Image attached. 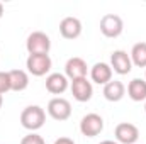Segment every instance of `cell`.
<instances>
[{"label":"cell","mask_w":146,"mask_h":144,"mask_svg":"<svg viewBox=\"0 0 146 144\" xmlns=\"http://www.w3.org/2000/svg\"><path fill=\"white\" fill-rule=\"evenodd\" d=\"M46 122V114L44 110L37 105H29L21 112V124L27 131H37L44 126Z\"/></svg>","instance_id":"cell-1"},{"label":"cell","mask_w":146,"mask_h":144,"mask_svg":"<svg viewBox=\"0 0 146 144\" xmlns=\"http://www.w3.org/2000/svg\"><path fill=\"white\" fill-rule=\"evenodd\" d=\"M26 48L29 54H48L51 49V41L44 32L36 31L33 34H29L27 41H26Z\"/></svg>","instance_id":"cell-2"},{"label":"cell","mask_w":146,"mask_h":144,"mask_svg":"<svg viewBox=\"0 0 146 144\" xmlns=\"http://www.w3.org/2000/svg\"><path fill=\"white\" fill-rule=\"evenodd\" d=\"M51 58L49 54H29L26 61L27 71L34 76H44L46 73L51 70Z\"/></svg>","instance_id":"cell-3"},{"label":"cell","mask_w":146,"mask_h":144,"mask_svg":"<svg viewBox=\"0 0 146 144\" xmlns=\"http://www.w3.org/2000/svg\"><path fill=\"white\" fill-rule=\"evenodd\" d=\"M124 29V22L119 15L115 14H106L102 19H100V32L106 37H117L121 36Z\"/></svg>","instance_id":"cell-4"},{"label":"cell","mask_w":146,"mask_h":144,"mask_svg":"<svg viewBox=\"0 0 146 144\" xmlns=\"http://www.w3.org/2000/svg\"><path fill=\"white\" fill-rule=\"evenodd\" d=\"M80 131L87 137H95L104 131V119L97 114H87L80 122Z\"/></svg>","instance_id":"cell-5"},{"label":"cell","mask_w":146,"mask_h":144,"mask_svg":"<svg viewBox=\"0 0 146 144\" xmlns=\"http://www.w3.org/2000/svg\"><path fill=\"white\" fill-rule=\"evenodd\" d=\"M48 114L54 119V120H66V119H70V115H72V105H70V102L66 100V98H53V100H49V104H48Z\"/></svg>","instance_id":"cell-6"},{"label":"cell","mask_w":146,"mask_h":144,"mask_svg":"<svg viewBox=\"0 0 146 144\" xmlns=\"http://www.w3.org/2000/svg\"><path fill=\"white\" fill-rule=\"evenodd\" d=\"M115 139L121 144H134L139 139V131L131 122H121L115 126Z\"/></svg>","instance_id":"cell-7"},{"label":"cell","mask_w":146,"mask_h":144,"mask_svg":"<svg viewBox=\"0 0 146 144\" xmlns=\"http://www.w3.org/2000/svg\"><path fill=\"white\" fill-rule=\"evenodd\" d=\"M110 68L117 75H127L133 70V61L126 51H114L110 56Z\"/></svg>","instance_id":"cell-8"},{"label":"cell","mask_w":146,"mask_h":144,"mask_svg":"<svg viewBox=\"0 0 146 144\" xmlns=\"http://www.w3.org/2000/svg\"><path fill=\"white\" fill-rule=\"evenodd\" d=\"M92 93H94V88H92V83L87 78H80V80L72 81V95L75 100L88 102L92 98Z\"/></svg>","instance_id":"cell-9"},{"label":"cell","mask_w":146,"mask_h":144,"mask_svg":"<svg viewBox=\"0 0 146 144\" xmlns=\"http://www.w3.org/2000/svg\"><path fill=\"white\" fill-rule=\"evenodd\" d=\"M60 34L65 39H76L82 34V22L76 17H65L60 22Z\"/></svg>","instance_id":"cell-10"},{"label":"cell","mask_w":146,"mask_h":144,"mask_svg":"<svg viewBox=\"0 0 146 144\" xmlns=\"http://www.w3.org/2000/svg\"><path fill=\"white\" fill-rule=\"evenodd\" d=\"M65 73L70 80H80V78H87V63L82 58H70L66 61Z\"/></svg>","instance_id":"cell-11"},{"label":"cell","mask_w":146,"mask_h":144,"mask_svg":"<svg viewBox=\"0 0 146 144\" xmlns=\"http://www.w3.org/2000/svg\"><path fill=\"white\" fill-rule=\"evenodd\" d=\"M68 88V80L61 73H53L46 78V90L53 95H61Z\"/></svg>","instance_id":"cell-12"},{"label":"cell","mask_w":146,"mask_h":144,"mask_svg":"<svg viewBox=\"0 0 146 144\" xmlns=\"http://www.w3.org/2000/svg\"><path fill=\"white\" fill-rule=\"evenodd\" d=\"M90 76L95 83L99 85H107L110 80H112V68H110L107 63H95L92 71H90Z\"/></svg>","instance_id":"cell-13"},{"label":"cell","mask_w":146,"mask_h":144,"mask_svg":"<svg viewBox=\"0 0 146 144\" xmlns=\"http://www.w3.org/2000/svg\"><path fill=\"white\" fill-rule=\"evenodd\" d=\"M126 93V87L117 81V80H110L107 85H104V97L109 100V102H119Z\"/></svg>","instance_id":"cell-14"},{"label":"cell","mask_w":146,"mask_h":144,"mask_svg":"<svg viewBox=\"0 0 146 144\" xmlns=\"http://www.w3.org/2000/svg\"><path fill=\"white\" fill-rule=\"evenodd\" d=\"M127 95L134 102L146 100V81L145 80H139V78L131 80L129 85H127Z\"/></svg>","instance_id":"cell-15"},{"label":"cell","mask_w":146,"mask_h":144,"mask_svg":"<svg viewBox=\"0 0 146 144\" xmlns=\"http://www.w3.org/2000/svg\"><path fill=\"white\" fill-rule=\"evenodd\" d=\"M9 76H10V88L14 92H22V90L27 88L29 76H27V73L24 70H10Z\"/></svg>","instance_id":"cell-16"},{"label":"cell","mask_w":146,"mask_h":144,"mask_svg":"<svg viewBox=\"0 0 146 144\" xmlns=\"http://www.w3.org/2000/svg\"><path fill=\"white\" fill-rule=\"evenodd\" d=\"M131 61L138 68H146V42H138L131 49Z\"/></svg>","instance_id":"cell-17"},{"label":"cell","mask_w":146,"mask_h":144,"mask_svg":"<svg viewBox=\"0 0 146 144\" xmlns=\"http://www.w3.org/2000/svg\"><path fill=\"white\" fill-rule=\"evenodd\" d=\"M10 88V76H9V71H0V95L7 93Z\"/></svg>","instance_id":"cell-18"},{"label":"cell","mask_w":146,"mask_h":144,"mask_svg":"<svg viewBox=\"0 0 146 144\" xmlns=\"http://www.w3.org/2000/svg\"><path fill=\"white\" fill-rule=\"evenodd\" d=\"M21 144H46V143H44V139H42L39 134L31 132V134H27V136H24V137H22Z\"/></svg>","instance_id":"cell-19"},{"label":"cell","mask_w":146,"mask_h":144,"mask_svg":"<svg viewBox=\"0 0 146 144\" xmlns=\"http://www.w3.org/2000/svg\"><path fill=\"white\" fill-rule=\"evenodd\" d=\"M53 144H75V143H73V139H70V137H60V139H56Z\"/></svg>","instance_id":"cell-20"},{"label":"cell","mask_w":146,"mask_h":144,"mask_svg":"<svg viewBox=\"0 0 146 144\" xmlns=\"http://www.w3.org/2000/svg\"><path fill=\"white\" fill-rule=\"evenodd\" d=\"M100 144H119V143H114V141H102Z\"/></svg>","instance_id":"cell-21"},{"label":"cell","mask_w":146,"mask_h":144,"mask_svg":"<svg viewBox=\"0 0 146 144\" xmlns=\"http://www.w3.org/2000/svg\"><path fill=\"white\" fill-rule=\"evenodd\" d=\"M2 15H3V5L0 3V19H2Z\"/></svg>","instance_id":"cell-22"},{"label":"cell","mask_w":146,"mask_h":144,"mask_svg":"<svg viewBox=\"0 0 146 144\" xmlns=\"http://www.w3.org/2000/svg\"><path fill=\"white\" fill-rule=\"evenodd\" d=\"M2 104H3V98H2V95H0V108H2Z\"/></svg>","instance_id":"cell-23"},{"label":"cell","mask_w":146,"mask_h":144,"mask_svg":"<svg viewBox=\"0 0 146 144\" xmlns=\"http://www.w3.org/2000/svg\"><path fill=\"white\" fill-rule=\"evenodd\" d=\"M145 110H146V105H145Z\"/></svg>","instance_id":"cell-24"}]
</instances>
